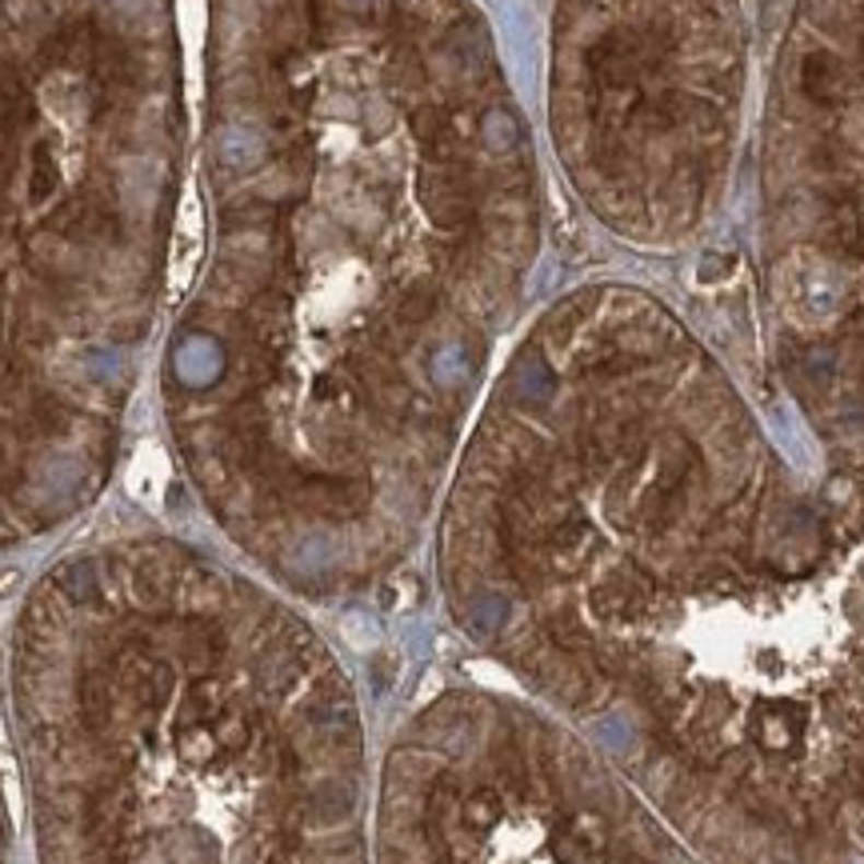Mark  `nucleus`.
Instances as JSON below:
<instances>
[{
	"label": "nucleus",
	"instance_id": "f257e3e1",
	"mask_svg": "<svg viewBox=\"0 0 864 864\" xmlns=\"http://www.w3.org/2000/svg\"><path fill=\"white\" fill-rule=\"evenodd\" d=\"M793 736H796V716L777 713V716H764V721H760V740H764V745L784 748Z\"/></svg>",
	"mask_w": 864,
	"mask_h": 864
},
{
	"label": "nucleus",
	"instance_id": "f03ea898",
	"mask_svg": "<svg viewBox=\"0 0 864 864\" xmlns=\"http://www.w3.org/2000/svg\"><path fill=\"white\" fill-rule=\"evenodd\" d=\"M853 777H856V784H861V793H864V760H861V764H856Z\"/></svg>",
	"mask_w": 864,
	"mask_h": 864
}]
</instances>
